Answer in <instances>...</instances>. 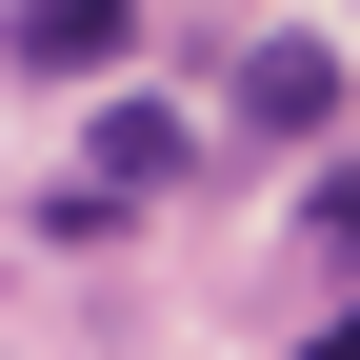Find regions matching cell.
<instances>
[{
	"label": "cell",
	"mask_w": 360,
	"mask_h": 360,
	"mask_svg": "<svg viewBox=\"0 0 360 360\" xmlns=\"http://www.w3.org/2000/svg\"><path fill=\"white\" fill-rule=\"evenodd\" d=\"M20 80H120V40H141V0H20Z\"/></svg>",
	"instance_id": "6da1fadb"
},
{
	"label": "cell",
	"mask_w": 360,
	"mask_h": 360,
	"mask_svg": "<svg viewBox=\"0 0 360 360\" xmlns=\"http://www.w3.org/2000/svg\"><path fill=\"white\" fill-rule=\"evenodd\" d=\"M240 120H260V141H321V120H340V40H260V60H240Z\"/></svg>",
	"instance_id": "7a4b0ae2"
},
{
	"label": "cell",
	"mask_w": 360,
	"mask_h": 360,
	"mask_svg": "<svg viewBox=\"0 0 360 360\" xmlns=\"http://www.w3.org/2000/svg\"><path fill=\"white\" fill-rule=\"evenodd\" d=\"M80 160H101V180H120V200H141V180H180V160H200V141H180V120H160V101H101V141H80Z\"/></svg>",
	"instance_id": "3957f363"
},
{
	"label": "cell",
	"mask_w": 360,
	"mask_h": 360,
	"mask_svg": "<svg viewBox=\"0 0 360 360\" xmlns=\"http://www.w3.org/2000/svg\"><path fill=\"white\" fill-rule=\"evenodd\" d=\"M321 240H340V260H360V160H340V180H321Z\"/></svg>",
	"instance_id": "277c9868"
},
{
	"label": "cell",
	"mask_w": 360,
	"mask_h": 360,
	"mask_svg": "<svg viewBox=\"0 0 360 360\" xmlns=\"http://www.w3.org/2000/svg\"><path fill=\"white\" fill-rule=\"evenodd\" d=\"M300 360H360V300H340V321H321V340H300Z\"/></svg>",
	"instance_id": "5b68a950"
}]
</instances>
